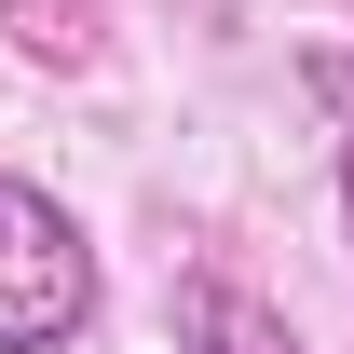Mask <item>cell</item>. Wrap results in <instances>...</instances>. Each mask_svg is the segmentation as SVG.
<instances>
[{
    "label": "cell",
    "mask_w": 354,
    "mask_h": 354,
    "mask_svg": "<svg viewBox=\"0 0 354 354\" xmlns=\"http://www.w3.org/2000/svg\"><path fill=\"white\" fill-rule=\"evenodd\" d=\"M341 205H354V150H341Z\"/></svg>",
    "instance_id": "cell-4"
},
{
    "label": "cell",
    "mask_w": 354,
    "mask_h": 354,
    "mask_svg": "<svg viewBox=\"0 0 354 354\" xmlns=\"http://www.w3.org/2000/svg\"><path fill=\"white\" fill-rule=\"evenodd\" d=\"M0 14H14V41L55 55V68H95V41H109V28H95V0H0Z\"/></svg>",
    "instance_id": "cell-3"
},
{
    "label": "cell",
    "mask_w": 354,
    "mask_h": 354,
    "mask_svg": "<svg viewBox=\"0 0 354 354\" xmlns=\"http://www.w3.org/2000/svg\"><path fill=\"white\" fill-rule=\"evenodd\" d=\"M164 327H177V354H300V327H286L232 259H191V272H177Z\"/></svg>",
    "instance_id": "cell-2"
},
{
    "label": "cell",
    "mask_w": 354,
    "mask_h": 354,
    "mask_svg": "<svg viewBox=\"0 0 354 354\" xmlns=\"http://www.w3.org/2000/svg\"><path fill=\"white\" fill-rule=\"evenodd\" d=\"M95 327V245L41 177H0V354H68Z\"/></svg>",
    "instance_id": "cell-1"
}]
</instances>
